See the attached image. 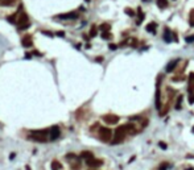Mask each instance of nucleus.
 Returning <instances> with one entry per match:
<instances>
[{
    "label": "nucleus",
    "mask_w": 194,
    "mask_h": 170,
    "mask_svg": "<svg viewBox=\"0 0 194 170\" xmlns=\"http://www.w3.org/2000/svg\"><path fill=\"white\" fill-rule=\"evenodd\" d=\"M50 132V129H41V130H32L30 132V136L29 137L35 141H38V142H46L48 140V135Z\"/></svg>",
    "instance_id": "f257e3e1"
},
{
    "label": "nucleus",
    "mask_w": 194,
    "mask_h": 170,
    "mask_svg": "<svg viewBox=\"0 0 194 170\" xmlns=\"http://www.w3.org/2000/svg\"><path fill=\"white\" fill-rule=\"evenodd\" d=\"M127 129H125V125H120L115 129V135H114V138H112L111 142L112 144H120L124 141L125 136H127Z\"/></svg>",
    "instance_id": "f03ea898"
},
{
    "label": "nucleus",
    "mask_w": 194,
    "mask_h": 170,
    "mask_svg": "<svg viewBox=\"0 0 194 170\" xmlns=\"http://www.w3.org/2000/svg\"><path fill=\"white\" fill-rule=\"evenodd\" d=\"M99 138H101L103 142H110V141H112V130L107 127L99 128Z\"/></svg>",
    "instance_id": "7ed1b4c3"
},
{
    "label": "nucleus",
    "mask_w": 194,
    "mask_h": 170,
    "mask_svg": "<svg viewBox=\"0 0 194 170\" xmlns=\"http://www.w3.org/2000/svg\"><path fill=\"white\" fill-rule=\"evenodd\" d=\"M16 24H17V27H19L20 30L29 28L30 24H29V20H28L27 13H20V15H17V21H16Z\"/></svg>",
    "instance_id": "20e7f679"
},
{
    "label": "nucleus",
    "mask_w": 194,
    "mask_h": 170,
    "mask_svg": "<svg viewBox=\"0 0 194 170\" xmlns=\"http://www.w3.org/2000/svg\"><path fill=\"white\" fill-rule=\"evenodd\" d=\"M59 135H61V130H59V127L54 125V127H52V128H50V132H49V138H50L52 141L57 140V138L59 137Z\"/></svg>",
    "instance_id": "39448f33"
},
{
    "label": "nucleus",
    "mask_w": 194,
    "mask_h": 170,
    "mask_svg": "<svg viewBox=\"0 0 194 170\" xmlns=\"http://www.w3.org/2000/svg\"><path fill=\"white\" fill-rule=\"evenodd\" d=\"M160 79L161 77H159L156 83V108L157 109H161V96H160Z\"/></svg>",
    "instance_id": "423d86ee"
},
{
    "label": "nucleus",
    "mask_w": 194,
    "mask_h": 170,
    "mask_svg": "<svg viewBox=\"0 0 194 170\" xmlns=\"http://www.w3.org/2000/svg\"><path fill=\"white\" fill-rule=\"evenodd\" d=\"M86 164H87L89 167H93V169H95V167L102 166V165H103V161L94 157V158H91V159H87V161H86Z\"/></svg>",
    "instance_id": "0eeeda50"
},
{
    "label": "nucleus",
    "mask_w": 194,
    "mask_h": 170,
    "mask_svg": "<svg viewBox=\"0 0 194 170\" xmlns=\"http://www.w3.org/2000/svg\"><path fill=\"white\" fill-rule=\"evenodd\" d=\"M103 120L107 123V124H116V123L119 121V116L112 115V114H108V115H104Z\"/></svg>",
    "instance_id": "6e6552de"
},
{
    "label": "nucleus",
    "mask_w": 194,
    "mask_h": 170,
    "mask_svg": "<svg viewBox=\"0 0 194 170\" xmlns=\"http://www.w3.org/2000/svg\"><path fill=\"white\" fill-rule=\"evenodd\" d=\"M188 90H189V92H190V95H193V92H194V73H190V74H189Z\"/></svg>",
    "instance_id": "1a4fd4ad"
},
{
    "label": "nucleus",
    "mask_w": 194,
    "mask_h": 170,
    "mask_svg": "<svg viewBox=\"0 0 194 170\" xmlns=\"http://www.w3.org/2000/svg\"><path fill=\"white\" fill-rule=\"evenodd\" d=\"M59 19L61 20H74V19H77L78 17V15L75 13V12H69V13H65V15H59Z\"/></svg>",
    "instance_id": "9d476101"
},
{
    "label": "nucleus",
    "mask_w": 194,
    "mask_h": 170,
    "mask_svg": "<svg viewBox=\"0 0 194 170\" xmlns=\"http://www.w3.org/2000/svg\"><path fill=\"white\" fill-rule=\"evenodd\" d=\"M125 129H127L128 135H135V133H137V128H136V125L132 124V123H130V124H125Z\"/></svg>",
    "instance_id": "9b49d317"
},
{
    "label": "nucleus",
    "mask_w": 194,
    "mask_h": 170,
    "mask_svg": "<svg viewBox=\"0 0 194 170\" xmlns=\"http://www.w3.org/2000/svg\"><path fill=\"white\" fill-rule=\"evenodd\" d=\"M21 44L24 48H30V46H33V41H32V38H30V36H25V37L23 38Z\"/></svg>",
    "instance_id": "f8f14e48"
},
{
    "label": "nucleus",
    "mask_w": 194,
    "mask_h": 170,
    "mask_svg": "<svg viewBox=\"0 0 194 170\" xmlns=\"http://www.w3.org/2000/svg\"><path fill=\"white\" fill-rule=\"evenodd\" d=\"M180 62V59H173L172 62H169V63L166 65V73H170V71H173V70L176 69V66H177V63Z\"/></svg>",
    "instance_id": "ddd939ff"
},
{
    "label": "nucleus",
    "mask_w": 194,
    "mask_h": 170,
    "mask_svg": "<svg viewBox=\"0 0 194 170\" xmlns=\"http://www.w3.org/2000/svg\"><path fill=\"white\" fill-rule=\"evenodd\" d=\"M164 41L165 42H172V32L168 28H165L164 30Z\"/></svg>",
    "instance_id": "4468645a"
},
{
    "label": "nucleus",
    "mask_w": 194,
    "mask_h": 170,
    "mask_svg": "<svg viewBox=\"0 0 194 170\" xmlns=\"http://www.w3.org/2000/svg\"><path fill=\"white\" fill-rule=\"evenodd\" d=\"M62 169V164L57 159H53L52 161V170H61Z\"/></svg>",
    "instance_id": "2eb2a0df"
},
{
    "label": "nucleus",
    "mask_w": 194,
    "mask_h": 170,
    "mask_svg": "<svg viewBox=\"0 0 194 170\" xmlns=\"http://www.w3.org/2000/svg\"><path fill=\"white\" fill-rule=\"evenodd\" d=\"M156 28H157V24L156 23H149L148 25H147V32H151V33H156Z\"/></svg>",
    "instance_id": "dca6fc26"
},
{
    "label": "nucleus",
    "mask_w": 194,
    "mask_h": 170,
    "mask_svg": "<svg viewBox=\"0 0 194 170\" xmlns=\"http://www.w3.org/2000/svg\"><path fill=\"white\" fill-rule=\"evenodd\" d=\"M81 158H85L86 161H87V159H91V158H94V154L91 153V152H87V150H85V152H82V153H81Z\"/></svg>",
    "instance_id": "f3484780"
},
{
    "label": "nucleus",
    "mask_w": 194,
    "mask_h": 170,
    "mask_svg": "<svg viewBox=\"0 0 194 170\" xmlns=\"http://www.w3.org/2000/svg\"><path fill=\"white\" fill-rule=\"evenodd\" d=\"M156 3L161 9H165L168 7V0H156Z\"/></svg>",
    "instance_id": "a211bd4d"
},
{
    "label": "nucleus",
    "mask_w": 194,
    "mask_h": 170,
    "mask_svg": "<svg viewBox=\"0 0 194 170\" xmlns=\"http://www.w3.org/2000/svg\"><path fill=\"white\" fill-rule=\"evenodd\" d=\"M13 3H15V0H0V6H3V7L12 6Z\"/></svg>",
    "instance_id": "6ab92c4d"
},
{
    "label": "nucleus",
    "mask_w": 194,
    "mask_h": 170,
    "mask_svg": "<svg viewBox=\"0 0 194 170\" xmlns=\"http://www.w3.org/2000/svg\"><path fill=\"white\" fill-rule=\"evenodd\" d=\"M125 44H127V45H132V46H136V44H137V41L135 40V38H128L127 41H124V42L122 44V45H125Z\"/></svg>",
    "instance_id": "aec40b11"
},
{
    "label": "nucleus",
    "mask_w": 194,
    "mask_h": 170,
    "mask_svg": "<svg viewBox=\"0 0 194 170\" xmlns=\"http://www.w3.org/2000/svg\"><path fill=\"white\" fill-rule=\"evenodd\" d=\"M99 29L102 30V33H103V32H110V29H111V27H110L108 24H102L101 27H99Z\"/></svg>",
    "instance_id": "412c9836"
},
{
    "label": "nucleus",
    "mask_w": 194,
    "mask_h": 170,
    "mask_svg": "<svg viewBox=\"0 0 194 170\" xmlns=\"http://www.w3.org/2000/svg\"><path fill=\"white\" fill-rule=\"evenodd\" d=\"M182 95H180L177 98V103H176V109H181V104H182Z\"/></svg>",
    "instance_id": "4be33fe9"
},
{
    "label": "nucleus",
    "mask_w": 194,
    "mask_h": 170,
    "mask_svg": "<svg viewBox=\"0 0 194 170\" xmlns=\"http://www.w3.org/2000/svg\"><path fill=\"white\" fill-rule=\"evenodd\" d=\"M17 15H19V12L15 13V15H12V16H9V17H7V20H8L9 23H16L17 21Z\"/></svg>",
    "instance_id": "5701e85b"
},
{
    "label": "nucleus",
    "mask_w": 194,
    "mask_h": 170,
    "mask_svg": "<svg viewBox=\"0 0 194 170\" xmlns=\"http://www.w3.org/2000/svg\"><path fill=\"white\" fill-rule=\"evenodd\" d=\"M137 12H139V21H137V24H140V23H141V21H143V20H144V17H145V16H144L143 11H141L140 8L137 9Z\"/></svg>",
    "instance_id": "b1692460"
},
{
    "label": "nucleus",
    "mask_w": 194,
    "mask_h": 170,
    "mask_svg": "<svg viewBox=\"0 0 194 170\" xmlns=\"http://www.w3.org/2000/svg\"><path fill=\"white\" fill-rule=\"evenodd\" d=\"M96 32H98L96 27H95V25H93V27H91V30H90V36H91V37H95V36H96Z\"/></svg>",
    "instance_id": "393cba45"
},
{
    "label": "nucleus",
    "mask_w": 194,
    "mask_h": 170,
    "mask_svg": "<svg viewBox=\"0 0 194 170\" xmlns=\"http://www.w3.org/2000/svg\"><path fill=\"white\" fill-rule=\"evenodd\" d=\"M124 12L128 15V16H131V17L135 16V11H133V9H131V8H125V9H124Z\"/></svg>",
    "instance_id": "a878e982"
},
{
    "label": "nucleus",
    "mask_w": 194,
    "mask_h": 170,
    "mask_svg": "<svg viewBox=\"0 0 194 170\" xmlns=\"http://www.w3.org/2000/svg\"><path fill=\"white\" fill-rule=\"evenodd\" d=\"M102 38H104V40L111 38V33H110V32H103V33H102Z\"/></svg>",
    "instance_id": "bb28decb"
},
{
    "label": "nucleus",
    "mask_w": 194,
    "mask_h": 170,
    "mask_svg": "<svg viewBox=\"0 0 194 170\" xmlns=\"http://www.w3.org/2000/svg\"><path fill=\"white\" fill-rule=\"evenodd\" d=\"M189 21H190V25H191V27H194V9L190 12V20H189Z\"/></svg>",
    "instance_id": "cd10ccee"
},
{
    "label": "nucleus",
    "mask_w": 194,
    "mask_h": 170,
    "mask_svg": "<svg viewBox=\"0 0 194 170\" xmlns=\"http://www.w3.org/2000/svg\"><path fill=\"white\" fill-rule=\"evenodd\" d=\"M185 41H186V42H193V41H194V35L190 36V37H186Z\"/></svg>",
    "instance_id": "c85d7f7f"
},
{
    "label": "nucleus",
    "mask_w": 194,
    "mask_h": 170,
    "mask_svg": "<svg viewBox=\"0 0 194 170\" xmlns=\"http://www.w3.org/2000/svg\"><path fill=\"white\" fill-rule=\"evenodd\" d=\"M159 145L161 146L162 149H166V144H165V142H162V141H160V142H159Z\"/></svg>",
    "instance_id": "c756f323"
},
{
    "label": "nucleus",
    "mask_w": 194,
    "mask_h": 170,
    "mask_svg": "<svg viewBox=\"0 0 194 170\" xmlns=\"http://www.w3.org/2000/svg\"><path fill=\"white\" fill-rule=\"evenodd\" d=\"M42 33H44V35H46V36H49V37L53 36V33H52V32H46V30H42Z\"/></svg>",
    "instance_id": "7c9ffc66"
},
{
    "label": "nucleus",
    "mask_w": 194,
    "mask_h": 170,
    "mask_svg": "<svg viewBox=\"0 0 194 170\" xmlns=\"http://www.w3.org/2000/svg\"><path fill=\"white\" fill-rule=\"evenodd\" d=\"M116 48H118V46L115 45V44H110V49H111V50H115Z\"/></svg>",
    "instance_id": "2f4dec72"
},
{
    "label": "nucleus",
    "mask_w": 194,
    "mask_h": 170,
    "mask_svg": "<svg viewBox=\"0 0 194 170\" xmlns=\"http://www.w3.org/2000/svg\"><path fill=\"white\" fill-rule=\"evenodd\" d=\"M57 36H59V37H64L65 32H64V30H61V32H57Z\"/></svg>",
    "instance_id": "473e14b6"
},
{
    "label": "nucleus",
    "mask_w": 194,
    "mask_h": 170,
    "mask_svg": "<svg viewBox=\"0 0 194 170\" xmlns=\"http://www.w3.org/2000/svg\"><path fill=\"white\" fill-rule=\"evenodd\" d=\"M27 170H30V167H29V166H27Z\"/></svg>",
    "instance_id": "72a5a7b5"
},
{
    "label": "nucleus",
    "mask_w": 194,
    "mask_h": 170,
    "mask_svg": "<svg viewBox=\"0 0 194 170\" xmlns=\"http://www.w3.org/2000/svg\"><path fill=\"white\" fill-rule=\"evenodd\" d=\"M143 1H151V0H143Z\"/></svg>",
    "instance_id": "f704fd0d"
},
{
    "label": "nucleus",
    "mask_w": 194,
    "mask_h": 170,
    "mask_svg": "<svg viewBox=\"0 0 194 170\" xmlns=\"http://www.w3.org/2000/svg\"><path fill=\"white\" fill-rule=\"evenodd\" d=\"M188 170H193V169H188Z\"/></svg>",
    "instance_id": "c9c22d12"
},
{
    "label": "nucleus",
    "mask_w": 194,
    "mask_h": 170,
    "mask_svg": "<svg viewBox=\"0 0 194 170\" xmlns=\"http://www.w3.org/2000/svg\"><path fill=\"white\" fill-rule=\"evenodd\" d=\"M193 132H194V127H193Z\"/></svg>",
    "instance_id": "e433bc0d"
},
{
    "label": "nucleus",
    "mask_w": 194,
    "mask_h": 170,
    "mask_svg": "<svg viewBox=\"0 0 194 170\" xmlns=\"http://www.w3.org/2000/svg\"><path fill=\"white\" fill-rule=\"evenodd\" d=\"M86 1H90V0H86Z\"/></svg>",
    "instance_id": "4c0bfd02"
}]
</instances>
